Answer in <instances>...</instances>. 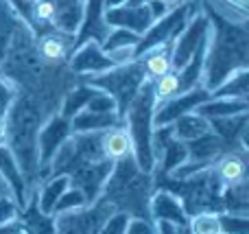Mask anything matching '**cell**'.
<instances>
[{
  "mask_svg": "<svg viewBox=\"0 0 249 234\" xmlns=\"http://www.w3.org/2000/svg\"><path fill=\"white\" fill-rule=\"evenodd\" d=\"M195 112L206 116L208 121L212 118H223V116H234V114L249 112V99H225V96H210L203 101Z\"/></svg>",
  "mask_w": 249,
  "mask_h": 234,
  "instance_id": "cell-24",
  "label": "cell"
},
{
  "mask_svg": "<svg viewBox=\"0 0 249 234\" xmlns=\"http://www.w3.org/2000/svg\"><path fill=\"white\" fill-rule=\"evenodd\" d=\"M186 151H188V160L195 162H206V164H214L225 151V143L214 134V131H208V134L199 136L195 140H188L186 143Z\"/></svg>",
  "mask_w": 249,
  "mask_h": 234,
  "instance_id": "cell-19",
  "label": "cell"
},
{
  "mask_svg": "<svg viewBox=\"0 0 249 234\" xmlns=\"http://www.w3.org/2000/svg\"><path fill=\"white\" fill-rule=\"evenodd\" d=\"M129 215L124 213H114L112 217L105 221V226L101 228L99 234H124L127 232V223H129Z\"/></svg>",
  "mask_w": 249,
  "mask_h": 234,
  "instance_id": "cell-41",
  "label": "cell"
},
{
  "mask_svg": "<svg viewBox=\"0 0 249 234\" xmlns=\"http://www.w3.org/2000/svg\"><path fill=\"white\" fill-rule=\"evenodd\" d=\"M18 94H20V92L16 90V86L0 74V116H7L9 108H11V103L16 101Z\"/></svg>",
  "mask_w": 249,
  "mask_h": 234,
  "instance_id": "cell-40",
  "label": "cell"
},
{
  "mask_svg": "<svg viewBox=\"0 0 249 234\" xmlns=\"http://www.w3.org/2000/svg\"><path fill=\"white\" fill-rule=\"evenodd\" d=\"M127 2H129V4H146L149 0H127Z\"/></svg>",
  "mask_w": 249,
  "mask_h": 234,
  "instance_id": "cell-50",
  "label": "cell"
},
{
  "mask_svg": "<svg viewBox=\"0 0 249 234\" xmlns=\"http://www.w3.org/2000/svg\"><path fill=\"white\" fill-rule=\"evenodd\" d=\"M123 125L121 116L116 112H88L81 109L70 118V134H81V131H105L109 127Z\"/></svg>",
  "mask_w": 249,
  "mask_h": 234,
  "instance_id": "cell-20",
  "label": "cell"
},
{
  "mask_svg": "<svg viewBox=\"0 0 249 234\" xmlns=\"http://www.w3.org/2000/svg\"><path fill=\"white\" fill-rule=\"evenodd\" d=\"M206 16L210 20V31L203 57L201 86L212 92L236 70L249 68V31L247 24H234L212 13Z\"/></svg>",
  "mask_w": 249,
  "mask_h": 234,
  "instance_id": "cell-1",
  "label": "cell"
},
{
  "mask_svg": "<svg viewBox=\"0 0 249 234\" xmlns=\"http://www.w3.org/2000/svg\"><path fill=\"white\" fill-rule=\"evenodd\" d=\"M57 11L55 20H53V29L61 31V33L77 35L81 29L83 13H86V4L83 0H55Z\"/></svg>",
  "mask_w": 249,
  "mask_h": 234,
  "instance_id": "cell-21",
  "label": "cell"
},
{
  "mask_svg": "<svg viewBox=\"0 0 249 234\" xmlns=\"http://www.w3.org/2000/svg\"><path fill=\"white\" fill-rule=\"evenodd\" d=\"M124 234H155V226L144 219H129Z\"/></svg>",
  "mask_w": 249,
  "mask_h": 234,
  "instance_id": "cell-43",
  "label": "cell"
},
{
  "mask_svg": "<svg viewBox=\"0 0 249 234\" xmlns=\"http://www.w3.org/2000/svg\"><path fill=\"white\" fill-rule=\"evenodd\" d=\"M127 0H105V7H116V4H124Z\"/></svg>",
  "mask_w": 249,
  "mask_h": 234,
  "instance_id": "cell-48",
  "label": "cell"
},
{
  "mask_svg": "<svg viewBox=\"0 0 249 234\" xmlns=\"http://www.w3.org/2000/svg\"><path fill=\"white\" fill-rule=\"evenodd\" d=\"M186 228H188L190 234H223L216 213H199L195 217H188Z\"/></svg>",
  "mask_w": 249,
  "mask_h": 234,
  "instance_id": "cell-35",
  "label": "cell"
},
{
  "mask_svg": "<svg viewBox=\"0 0 249 234\" xmlns=\"http://www.w3.org/2000/svg\"><path fill=\"white\" fill-rule=\"evenodd\" d=\"M70 136V121L64 118L61 114H53L42 123L37 134V144H39V166H42V182L46 180V171L51 164L55 151L61 147L66 138Z\"/></svg>",
  "mask_w": 249,
  "mask_h": 234,
  "instance_id": "cell-12",
  "label": "cell"
},
{
  "mask_svg": "<svg viewBox=\"0 0 249 234\" xmlns=\"http://www.w3.org/2000/svg\"><path fill=\"white\" fill-rule=\"evenodd\" d=\"M7 144V116H0V147Z\"/></svg>",
  "mask_w": 249,
  "mask_h": 234,
  "instance_id": "cell-46",
  "label": "cell"
},
{
  "mask_svg": "<svg viewBox=\"0 0 249 234\" xmlns=\"http://www.w3.org/2000/svg\"><path fill=\"white\" fill-rule=\"evenodd\" d=\"M208 31H210V20H208V16L203 11H197L186 22L181 33L173 39V51H171L173 70H179L190 59V55L199 48V44H203L208 39Z\"/></svg>",
  "mask_w": 249,
  "mask_h": 234,
  "instance_id": "cell-9",
  "label": "cell"
},
{
  "mask_svg": "<svg viewBox=\"0 0 249 234\" xmlns=\"http://www.w3.org/2000/svg\"><path fill=\"white\" fill-rule=\"evenodd\" d=\"M96 92V88H92L90 83L86 81H77L72 88H70L68 92L64 94V99H61V105H59V114L64 118H72L74 114H79L83 108L88 105V101L92 99V94Z\"/></svg>",
  "mask_w": 249,
  "mask_h": 234,
  "instance_id": "cell-30",
  "label": "cell"
},
{
  "mask_svg": "<svg viewBox=\"0 0 249 234\" xmlns=\"http://www.w3.org/2000/svg\"><path fill=\"white\" fill-rule=\"evenodd\" d=\"M114 213H116V208L107 199L99 197L90 206L53 215L55 217V234H99L105 221Z\"/></svg>",
  "mask_w": 249,
  "mask_h": 234,
  "instance_id": "cell-7",
  "label": "cell"
},
{
  "mask_svg": "<svg viewBox=\"0 0 249 234\" xmlns=\"http://www.w3.org/2000/svg\"><path fill=\"white\" fill-rule=\"evenodd\" d=\"M83 109H88V112H116V101H114L112 96L107 94V92L96 90Z\"/></svg>",
  "mask_w": 249,
  "mask_h": 234,
  "instance_id": "cell-39",
  "label": "cell"
},
{
  "mask_svg": "<svg viewBox=\"0 0 249 234\" xmlns=\"http://www.w3.org/2000/svg\"><path fill=\"white\" fill-rule=\"evenodd\" d=\"M162 2L166 4L168 9H173V7H177V4H179V2H184V0H162Z\"/></svg>",
  "mask_w": 249,
  "mask_h": 234,
  "instance_id": "cell-49",
  "label": "cell"
},
{
  "mask_svg": "<svg viewBox=\"0 0 249 234\" xmlns=\"http://www.w3.org/2000/svg\"><path fill=\"white\" fill-rule=\"evenodd\" d=\"M234 2H236V4H243V7H247L249 0H234Z\"/></svg>",
  "mask_w": 249,
  "mask_h": 234,
  "instance_id": "cell-51",
  "label": "cell"
},
{
  "mask_svg": "<svg viewBox=\"0 0 249 234\" xmlns=\"http://www.w3.org/2000/svg\"><path fill=\"white\" fill-rule=\"evenodd\" d=\"M179 234H190V232H188V228H179Z\"/></svg>",
  "mask_w": 249,
  "mask_h": 234,
  "instance_id": "cell-52",
  "label": "cell"
},
{
  "mask_svg": "<svg viewBox=\"0 0 249 234\" xmlns=\"http://www.w3.org/2000/svg\"><path fill=\"white\" fill-rule=\"evenodd\" d=\"M7 195H11V188H9V184L4 182V178L0 175V197H7ZM13 197V195H11Z\"/></svg>",
  "mask_w": 249,
  "mask_h": 234,
  "instance_id": "cell-47",
  "label": "cell"
},
{
  "mask_svg": "<svg viewBox=\"0 0 249 234\" xmlns=\"http://www.w3.org/2000/svg\"><path fill=\"white\" fill-rule=\"evenodd\" d=\"M83 206H86V197H83V193L74 186H68L64 193H61L59 199H57L55 208H53V215L66 213V210H74V208H83Z\"/></svg>",
  "mask_w": 249,
  "mask_h": 234,
  "instance_id": "cell-37",
  "label": "cell"
},
{
  "mask_svg": "<svg viewBox=\"0 0 249 234\" xmlns=\"http://www.w3.org/2000/svg\"><path fill=\"white\" fill-rule=\"evenodd\" d=\"M247 112L234 114V116H223V118H212L210 129L225 143L228 149H238L247 147Z\"/></svg>",
  "mask_w": 249,
  "mask_h": 234,
  "instance_id": "cell-16",
  "label": "cell"
},
{
  "mask_svg": "<svg viewBox=\"0 0 249 234\" xmlns=\"http://www.w3.org/2000/svg\"><path fill=\"white\" fill-rule=\"evenodd\" d=\"M151 195H153V175L138 166L133 153L114 162L112 173L107 175L101 191V197L107 199L116 208V213L153 223L149 213Z\"/></svg>",
  "mask_w": 249,
  "mask_h": 234,
  "instance_id": "cell-3",
  "label": "cell"
},
{
  "mask_svg": "<svg viewBox=\"0 0 249 234\" xmlns=\"http://www.w3.org/2000/svg\"><path fill=\"white\" fill-rule=\"evenodd\" d=\"M158 105V96L153 90V81L144 79L140 86L138 94L129 103L127 112L123 116V125L127 129L129 138H131L133 158H136L138 166L146 173L155 169V158L151 151V134H153V112Z\"/></svg>",
  "mask_w": 249,
  "mask_h": 234,
  "instance_id": "cell-5",
  "label": "cell"
},
{
  "mask_svg": "<svg viewBox=\"0 0 249 234\" xmlns=\"http://www.w3.org/2000/svg\"><path fill=\"white\" fill-rule=\"evenodd\" d=\"M35 197H31L29 204L18 215V219H20L22 226H24V232L26 234H55V217L42 213V210L37 208Z\"/></svg>",
  "mask_w": 249,
  "mask_h": 234,
  "instance_id": "cell-26",
  "label": "cell"
},
{
  "mask_svg": "<svg viewBox=\"0 0 249 234\" xmlns=\"http://www.w3.org/2000/svg\"><path fill=\"white\" fill-rule=\"evenodd\" d=\"M153 90L158 101H166L171 96L179 94V81H177V70H168L166 74L153 79Z\"/></svg>",
  "mask_w": 249,
  "mask_h": 234,
  "instance_id": "cell-36",
  "label": "cell"
},
{
  "mask_svg": "<svg viewBox=\"0 0 249 234\" xmlns=\"http://www.w3.org/2000/svg\"><path fill=\"white\" fill-rule=\"evenodd\" d=\"M155 234H179V228L168 221H155Z\"/></svg>",
  "mask_w": 249,
  "mask_h": 234,
  "instance_id": "cell-45",
  "label": "cell"
},
{
  "mask_svg": "<svg viewBox=\"0 0 249 234\" xmlns=\"http://www.w3.org/2000/svg\"><path fill=\"white\" fill-rule=\"evenodd\" d=\"M219 223L223 234H249V217L245 215L219 213Z\"/></svg>",
  "mask_w": 249,
  "mask_h": 234,
  "instance_id": "cell-38",
  "label": "cell"
},
{
  "mask_svg": "<svg viewBox=\"0 0 249 234\" xmlns=\"http://www.w3.org/2000/svg\"><path fill=\"white\" fill-rule=\"evenodd\" d=\"M146 74H144V68H142V61L140 59H131L127 64H121V66H114V68L105 70L101 74H94V77H83L81 81L90 83L92 88L101 92H107L114 101H116V112L118 116H124L127 112L129 103L133 101V96L138 94L140 86L144 83Z\"/></svg>",
  "mask_w": 249,
  "mask_h": 234,
  "instance_id": "cell-6",
  "label": "cell"
},
{
  "mask_svg": "<svg viewBox=\"0 0 249 234\" xmlns=\"http://www.w3.org/2000/svg\"><path fill=\"white\" fill-rule=\"evenodd\" d=\"M140 42V35L133 33L127 29H109V33L105 35V39L101 42V48L105 53L116 51V48H127V46H136Z\"/></svg>",
  "mask_w": 249,
  "mask_h": 234,
  "instance_id": "cell-34",
  "label": "cell"
},
{
  "mask_svg": "<svg viewBox=\"0 0 249 234\" xmlns=\"http://www.w3.org/2000/svg\"><path fill=\"white\" fill-rule=\"evenodd\" d=\"M212 96L210 90H206L203 86H197L188 92H179L177 96H171L166 101H158L153 112V127H162V125H171L175 118H179L181 114L193 112L197 109L203 101H208Z\"/></svg>",
  "mask_w": 249,
  "mask_h": 234,
  "instance_id": "cell-10",
  "label": "cell"
},
{
  "mask_svg": "<svg viewBox=\"0 0 249 234\" xmlns=\"http://www.w3.org/2000/svg\"><path fill=\"white\" fill-rule=\"evenodd\" d=\"M0 234H26V232H24L22 221L16 217V219H11V221H7V223L0 226Z\"/></svg>",
  "mask_w": 249,
  "mask_h": 234,
  "instance_id": "cell-44",
  "label": "cell"
},
{
  "mask_svg": "<svg viewBox=\"0 0 249 234\" xmlns=\"http://www.w3.org/2000/svg\"><path fill=\"white\" fill-rule=\"evenodd\" d=\"M0 175H2L4 182L9 184L13 199H16L18 208L22 210L26 204H29L26 182H24V178H22V171H20V166H18V162L13 160L11 151L7 149V144H2V147H0Z\"/></svg>",
  "mask_w": 249,
  "mask_h": 234,
  "instance_id": "cell-18",
  "label": "cell"
},
{
  "mask_svg": "<svg viewBox=\"0 0 249 234\" xmlns=\"http://www.w3.org/2000/svg\"><path fill=\"white\" fill-rule=\"evenodd\" d=\"M171 51H173V42H164L158 46L149 48L146 53H142L138 59L142 61L146 79H158L162 74H166L168 70H173V59H171Z\"/></svg>",
  "mask_w": 249,
  "mask_h": 234,
  "instance_id": "cell-22",
  "label": "cell"
},
{
  "mask_svg": "<svg viewBox=\"0 0 249 234\" xmlns=\"http://www.w3.org/2000/svg\"><path fill=\"white\" fill-rule=\"evenodd\" d=\"M18 215H20V208H18L16 199H13L11 195L0 197V226L11 221V219H16Z\"/></svg>",
  "mask_w": 249,
  "mask_h": 234,
  "instance_id": "cell-42",
  "label": "cell"
},
{
  "mask_svg": "<svg viewBox=\"0 0 249 234\" xmlns=\"http://www.w3.org/2000/svg\"><path fill=\"white\" fill-rule=\"evenodd\" d=\"M68 186H70L68 175H57V178L44 180V182L39 184V188H37V197H35L37 208L42 210V213H46V215H53V208H55L57 199H59L61 193H64Z\"/></svg>",
  "mask_w": 249,
  "mask_h": 234,
  "instance_id": "cell-31",
  "label": "cell"
},
{
  "mask_svg": "<svg viewBox=\"0 0 249 234\" xmlns=\"http://www.w3.org/2000/svg\"><path fill=\"white\" fill-rule=\"evenodd\" d=\"M171 129H173V136H175L177 140H181V143H188V140H195V138H199V136L212 131L210 121H208L206 116H201L199 112H195V109L181 114L179 118H175V121L171 123Z\"/></svg>",
  "mask_w": 249,
  "mask_h": 234,
  "instance_id": "cell-25",
  "label": "cell"
},
{
  "mask_svg": "<svg viewBox=\"0 0 249 234\" xmlns=\"http://www.w3.org/2000/svg\"><path fill=\"white\" fill-rule=\"evenodd\" d=\"M206 44H199V48L190 55V59L177 70V81H179V92H188L193 88L201 86V74H203V57H206Z\"/></svg>",
  "mask_w": 249,
  "mask_h": 234,
  "instance_id": "cell-27",
  "label": "cell"
},
{
  "mask_svg": "<svg viewBox=\"0 0 249 234\" xmlns=\"http://www.w3.org/2000/svg\"><path fill=\"white\" fill-rule=\"evenodd\" d=\"M103 22L109 29H127L142 35L153 22L149 4H116L103 9Z\"/></svg>",
  "mask_w": 249,
  "mask_h": 234,
  "instance_id": "cell-13",
  "label": "cell"
},
{
  "mask_svg": "<svg viewBox=\"0 0 249 234\" xmlns=\"http://www.w3.org/2000/svg\"><path fill=\"white\" fill-rule=\"evenodd\" d=\"M212 96H225V99H247L249 96V68L236 70L232 77H228L216 90H212Z\"/></svg>",
  "mask_w": 249,
  "mask_h": 234,
  "instance_id": "cell-32",
  "label": "cell"
},
{
  "mask_svg": "<svg viewBox=\"0 0 249 234\" xmlns=\"http://www.w3.org/2000/svg\"><path fill=\"white\" fill-rule=\"evenodd\" d=\"M44 123L39 108L26 94H18L7 112V149L22 171L29 199L37 195L42 184L37 134Z\"/></svg>",
  "mask_w": 249,
  "mask_h": 234,
  "instance_id": "cell-2",
  "label": "cell"
},
{
  "mask_svg": "<svg viewBox=\"0 0 249 234\" xmlns=\"http://www.w3.org/2000/svg\"><path fill=\"white\" fill-rule=\"evenodd\" d=\"M101 149H103V156L112 162L131 156L133 147H131V138H129L124 125H116V127L105 129L101 134Z\"/></svg>",
  "mask_w": 249,
  "mask_h": 234,
  "instance_id": "cell-23",
  "label": "cell"
},
{
  "mask_svg": "<svg viewBox=\"0 0 249 234\" xmlns=\"http://www.w3.org/2000/svg\"><path fill=\"white\" fill-rule=\"evenodd\" d=\"M22 22V18L18 16V11L11 7L9 0H0V59L7 53V46L11 42L13 31L18 29V24Z\"/></svg>",
  "mask_w": 249,
  "mask_h": 234,
  "instance_id": "cell-33",
  "label": "cell"
},
{
  "mask_svg": "<svg viewBox=\"0 0 249 234\" xmlns=\"http://www.w3.org/2000/svg\"><path fill=\"white\" fill-rule=\"evenodd\" d=\"M66 66L70 68V72H74L79 79H83V77H94V74H101L105 70L114 68V61L109 59V55L101 48V44L96 39H88V42L74 46Z\"/></svg>",
  "mask_w": 249,
  "mask_h": 234,
  "instance_id": "cell-11",
  "label": "cell"
},
{
  "mask_svg": "<svg viewBox=\"0 0 249 234\" xmlns=\"http://www.w3.org/2000/svg\"><path fill=\"white\" fill-rule=\"evenodd\" d=\"M203 13H212V16L221 18V20L234 22V24H247L249 11L243 4H236L234 0H199Z\"/></svg>",
  "mask_w": 249,
  "mask_h": 234,
  "instance_id": "cell-29",
  "label": "cell"
},
{
  "mask_svg": "<svg viewBox=\"0 0 249 234\" xmlns=\"http://www.w3.org/2000/svg\"><path fill=\"white\" fill-rule=\"evenodd\" d=\"M74 46H77V35L61 33L57 29H48L44 33L35 35V48H37L39 57H42L44 64L51 66L68 64Z\"/></svg>",
  "mask_w": 249,
  "mask_h": 234,
  "instance_id": "cell-14",
  "label": "cell"
},
{
  "mask_svg": "<svg viewBox=\"0 0 249 234\" xmlns=\"http://www.w3.org/2000/svg\"><path fill=\"white\" fill-rule=\"evenodd\" d=\"M212 169L216 171V175H219V180L223 182V186L247 180V147L228 149V151L212 164Z\"/></svg>",
  "mask_w": 249,
  "mask_h": 234,
  "instance_id": "cell-17",
  "label": "cell"
},
{
  "mask_svg": "<svg viewBox=\"0 0 249 234\" xmlns=\"http://www.w3.org/2000/svg\"><path fill=\"white\" fill-rule=\"evenodd\" d=\"M149 213H151L153 223L155 221H168V223H173V226H177V228L188 226V215H186L181 201L177 199L173 193L164 191V188L153 191L151 201H149Z\"/></svg>",
  "mask_w": 249,
  "mask_h": 234,
  "instance_id": "cell-15",
  "label": "cell"
},
{
  "mask_svg": "<svg viewBox=\"0 0 249 234\" xmlns=\"http://www.w3.org/2000/svg\"><path fill=\"white\" fill-rule=\"evenodd\" d=\"M221 204H223V213L249 217V180L223 186V191H221Z\"/></svg>",
  "mask_w": 249,
  "mask_h": 234,
  "instance_id": "cell-28",
  "label": "cell"
},
{
  "mask_svg": "<svg viewBox=\"0 0 249 234\" xmlns=\"http://www.w3.org/2000/svg\"><path fill=\"white\" fill-rule=\"evenodd\" d=\"M151 175H153V191L164 188V191L173 193L181 201L188 217H195L199 213H223V204H221L223 182L219 180V175L212 166L197 171L186 180H175L164 173Z\"/></svg>",
  "mask_w": 249,
  "mask_h": 234,
  "instance_id": "cell-4",
  "label": "cell"
},
{
  "mask_svg": "<svg viewBox=\"0 0 249 234\" xmlns=\"http://www.w3.org/2000/svg\"><path fill=\"white\" fill-rule=\"evenodd\" d=\"M112 160H101V162H83V164H74L68 173L70 186L79 188L86 197V206L94 204L101 197V191L105 186V180L112 173Z\"/></svg>",
  "mask_w": 249,
  "mask_h": 234,
  "instance_id": "cell-8",
  "label": "cell"
}]
</instances>
